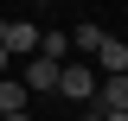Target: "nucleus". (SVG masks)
<instances>
[{
  "label": "nucleus",
  "instance_id": "4",
  "mask_svg": "<svg viewBox=\"0 0 128 121\" xmlns=\"http://www.w3.org/2000/svg\"><path fill=\"white\" fill-rule=\"evenodd\" d=\"M90 64H96V76H109V70H128V45H122V38H109V32H102V45L90 51Z\"/></svg>",
  "mask_w": 128,
  "mask_h": 121
},
{
  "label": "nucleus",
  "instance_id": "12",
  "mask_svg": "<svg viewBox=\"0 0 128 121\" xmlns=\"http://www.w3.org/2000/svg\"><path fill=\"white\" fill-rule=\"evenodd\" d=\"M109 121H128V108H109Z\"/></svg>",
  "mask_w": 128,
  "mask_h": 121
},
{
  "label": "nucleus",
  "instance_id": "2",
  "mask_svg": "<svg viewBox=\"0 0 128 121\" xmlns=\"http://www.w3.org/2000/svg\"><path fill=\"white\" fill-rule=\"evenodd\" d=\"M19 83H26L32 96H58V58H45V51L19 58Z\"/></svg>",
  "mask_w": 128,
  "mask_h": 121
},
{
  "label": "nucleus",
  "instance_id": "6",
  "mask_svg": "<svg viewBox=\"0 0 128 121\" xmlns=\"http://www.w3.org/2000/svg\"><path fill=\"white\" fill-rule=\"evenodd\" d=\"M96 45H102V26H96V19H77V26H70V58H90Z\"/></svg>",
  "mask_w": 128,
  "mask_h": 121
},
{
  "label": "nucleus",
  "instance_id": "8",
  "mask_svg": "<svg viewBox=\"0 0 128 121\" xmlns=\"http://www.w3.org/2000/svg\"><path fill=\"white\" fill-rule=\"evenodd\" d=\"M38 51H45V58H58V64H64V58H70V38H64V32H38Z\"/></svg>",
  "mask_w": 128,
  "mask_h": 121
},
{
  "label": "nucleus",
  "instance_id": "3",
  "mask_svg": "<svg viewBox=\"0 0 128 121\" xmlns=\"http://www.w3.org/2000/svg\"><path fill=\"white\" fill-rule=\"evenodd\" d=\"M0 45L13 51V58H32L38 51V26L32 19H0Z\"/></svg>",
  "mask_w": 128,
  "mask_h": 121
},
{
  "label": "nucleus",
  "instance_id": "5",
  "mask_svg": "<svg viewBox=\"0 0 128 121\" xmlns=\"http://www.w3.org/2000/svg\"><path fill=\"white\" fill-rule=\"evenodd\" d=\"M90 102H102V108H128V70L96 76V96H90Z\"/></svg>",
  "mask_w": 128,
  "mask_h": 121
},
{
  "label": "nucleus",
  "instance_id": "7",
  "mask_svg": "<svg viewBox=\"0 0 128 121\" xmlns=\"http://www.w3.org/2000/svg\"><path fill=\"white\" fill-rule=\"evenodd\" d=\"M26 102H32V89L6 70V76H0V115H13V108H26Z\"/></svg>",
  "mask_w": 128,
  "mask_h": 121
},
{
  "label": "nucleus",
  "instance_id": "9",
  "mask_svg": "<svg viewBox=\"0 0 128 121\" xmlns=\"http://www.w3.org/2000/svg\"><path fill=\"white\" fill-rule=\"evenodd\" d=\"M77 121H109V108H102V102H83V115Z\"/></svg>",
  "mask_w": 128,
  "mask_h": 121
},
{
  "label": "nucleus",
  "instance_id": "1",
  "mask_svg": "<svg viewBox=\"0 0 128 121\" xmlns=\"http://www.w3.org/2000/svg\"><path fill=\"white\" fill-rule=\"evenodd\" d=\"M58 96H70V102H90V96H96V64L64 58V64H58Z\"/></svg>",
  "mask_w": 128,
  "mask_h": 121
},
{
  "label": "nucleus",
  "instance_id": "11",
  "mask_svg": "<svg viewBox=\"0 0 128 121\" xmlns=\"http://www.w3.org/2000/svg\"><path fill=\"white\" fill-rule=\"evenodd\" d=\"M0 121H32V115H26V108H13V115H0Z\"/></svg>",
  "mask_w": 128,
  "mask_h": 121
},
{
  "label": "nucleus",
  "instance_id": "10",
  "mask_svg": "<svg viewBox=\"0 0 128 121\" xmlns=\"http://www.w3.org/2000/svg\"><path fill=\"white\" fill-rule=\"evenodd\" d=\"M6 70H13V51H6V45H0V76H6Z\"/></svg>",
  "mask_w": 128,
  "mask_h": 121
},
{
  "label": "nucleus",
  "instance_id": "13",
  "mask_svg": "<svg viewBox=\"0 0 128 121\" xmlns=\"http://www.w3.org/2000/svg\"><path fill=\"white\" fill-rule=\"evenodd\" d=\"M32 6H51V0H32Z\"/></svg>",
  "mask_w": 128,
  "mask_h": 121
}]
</instances>
